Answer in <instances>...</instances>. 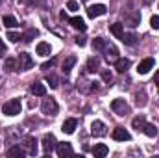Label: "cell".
I'll use <instances>...</instances> for the list:
<instances>
[{"label":"cell","instance_id":"1","mask_svg":"<svg viewBox=\"0 0 159 158\" xmlns=\"http://www.w3.org/2000/svg\"><path fill=\"white\" fill-rule=\"evenodd\" d=\"M20 108H22L20 101H19V99H11V101H7V102L2 106V112H4V116H9V117H13V116L20 114Z\"/></svg>","mask_w":159,"mask_h":158},{"label":"cell","instance_id":"2","mask_svg":"<svg viewBox=\"0 0 159 158\" xmlns=\"http://www.w3.org/2000/svg\"><path fill=\"white\" fill-rule=\"evenodd\" d=\"M41 110H43V114H46V116H56L59 108H57V102L50 97V99H44V101H43Z\"/></svg>","mask_w":159,"mask_h":158},{"label":"cell","instance_id":"3","mask_svg":"<svg viewBox=\"0 0 159 158\" xmlns=\"http://www.w3.org/2000/svg\"><path fill=\"white\" fill-rule=\"evenodd\" d=\"M111 110H113L115 114H119V116H126V114H129V106L126 104L124 99H115V101L111 102Z\"/></svg>","mask_w":159,"mask_h":158},{"label":"cell","instance_id":"4","mask_svg":"<svg viewBox=\"0 0 159 158\" xmlns=\"http://www.w3.org/2000/svg\"><path fill=\"white\" fill-rule=\"evenodd\" d=\"M56 151H57V156H59V158L72 156V155H74V149H72V145H70V143H67V141H63V143H57V145H56Z\"/></svg>","mask_w":159,"mask_h":158},{"label":"cell","instance_id":"5","mask_svg":"<svg viewBox=\"0 0 159 158\" xmlns=\"http://www.w3.org/2000/svg\"><path fill=\"white\" fill-rule=\"evenodd\" d=\"M32 67H34L32 56L26 54V52H20V56H19V69H20V71H28V69H32Z\"/></svg>","mask_w":159,"mask_h":158},{"label":"cell","instance_id":"6","mask_svg":"<svg viewBox=\"0 0 159 158\" xmlns=\"http://www.w3.org/2000/svg\"><path fill=\"white\" fill-rule=\"evenodd\" d=\"M56 138H54V134H46L44 138H43V151H44V155H50L52 151H54V147H56Z\"/></svg>","mask_w":159,"mask_h":158},{"label":"cell","instance_id":"7","mask_svg":"<svg viewBox=\"0 0 159 158\" xmlns=\"http://www.w3.org/2000/svg\"><path fill=\"white\" fill-rule=\"evenodd\" d=\"M106 11H107V7H106L104 4H94V6H89V9H87V15H89L91 19H94V17L106 15Z\"/></svg>","mask_w":159,"mask_h":158},{"label":"cell","instance_id":"8","mask_svg":"<svg viewBox=\"0 0 159 158\" xmlns=\"http://www.w3.org/2000/svg\"><path fill=\"white\" fill-rule=\"evenodd\" d=\"M111 136H113V140H117V141H129V140H131V134H129L126 128H122V126L115 128Z\"/></svg>","mask_w":159,"mask_h":158},{"label":"cell","instance_id":"9","mask_svg":"<svg viewBox=\"0 0 159 158\" xmlns=\"http://www.w3.org/2000/svg\"><path fill=\"white\" fill-rule=\"evenodd\" d=\"M104 52H106V60H107L109 63H115V62L119 60V50H117L113 45H106Z\"/></svg>","mask_w":159,"mask_h":158},{"label":"cell","instance_id":"10","mask_svg":"<svg viewBox=\"0 0 159 158\" xmlns=\"http://www.w3.org/2000/svg\"><path fill=\"white\" fill-rule=\"evenodd\" d=\"M91 134L96 136V138L104 136V134H106V125H104L102 121H93V125H91Z\"/></svg>","mask_w":159,"mask_h":158},{"label":"cell","instance_id":"11","mask_svg":"<svg viewBox=\"0 0 159 158\" xmlns=\"http://www.w3.org/2000/svg\"><path fill=\"white\" fill-rule=\"evenodd\" d=\"M150 69H154V60H152V58H146V60H143V62L139 63L137 73H139V75H146Z\"/></svg>","mask_w":159,"mask_h":158},{"label":"cell","instance_id":"12","mask_svg":"<svg viewBox=\"0 0 159 158\" xmlns=\"http://www.w3.org/2000/svg\"><path fill=\"white\" fill-rule=\"evenodd\" d=\"M76 126H78V121L76 119H65L63 121V125H61V130L65 132V134H72L74 130H76Z\"/></svg>","mask_w":159,"mask_h":158},{"label":"cell","instance_id":"13","mask_svg":"<svg viewBox=\"0 0 159 158\" xmlns=\"http://www.w3.org/2000/svg\"><path fill=\"white\" fill-rule=\"evenodd\" d=\"M107 153H109V149H107V145H104V143H96V145L93 147V155L98 156V158L107 156Z\"/></svg>","mask_w":159,"mask_h":158},{"label":"cell","instance_id":"14","mask_svg":"<svg viewBox=\"0 0 159 158\" xmlns=\"http://www.w3.org/2000/svg\"><path fill=\"white\" fill-rule=\"evenodd\" d=\"M129 65H131V62L126 60V58H119V60L115 62V69H117L119 73H126V71L129 69Z\"/></svg>","mask_w":159,"mask_h":158},{"label":"cell","instance_id":"15","mask_svg":"<svg viewBox=\"0 0 159 158\" xmlns=\"http://www.w3.org/2000/svg\"><path fill=\"white\" fill-rule=\"evenodd\" d=\"M69 22H70V26H72V28H76V30H80V32H85V28H87L81 17H70V19H69Z\"/></svg>","mask_w":159,"mask_h":158},{"label":"cell","instance_id":"16","mask_svg":"<svg viewBox=\"0 0 159 158\" xmlns=\"http://www.w3.org/2000/svg\"><path fill=\"white\" fill-rule=\"evenodd\" d=\"M37 54L39 56H50V52H52V48H50V43H46V41H41L37 43Z\"/></svg>","mask_w":159,"mask_h":158},{"label":"cell","instance_id":"17","mask_svg":"<svg viewBox=\"0 0 159 158\" xmlns=\"http://www.w3.org/2000/svg\"><path fill=\"white\" fill-rule=\"evenodd\" d=\"M98 67H100V60L96 56H91L87 60V71L89 73H94V71H98Z\"/></svg>","mask_w":159,"mask_h":158},{"label":"cell","instance_id":"18","mask_svg":"<svg viewBox=\"0 0 159 158\" xmlns=\"http://www.w3.org/2000/svg\"><path fill=\"white\" fill-rule=\"evenodd\" d=\"M24 145L28 149V155H37V141L34 138H26L24 140Z\"/></svg>","mask_w":159,"mask_h":158},{"label":"cell","instance_id":"19","mask_svg":"<svg viewBox=\"0 0 159 158\" xmlns=\"http://www.w3.org/2000/svg\"><path fill=\"white\" fill-rule=\"evenodd\" d=\"M32 93L37 95V97H44V95H46V87H44V84L34 82V84H32Z\"/></svg>","mask_w":159,"mask_h":158},{"label":"cell","instance_id":"20","mask_svg":"<svg viewBox=\"0 0 159 158\" xmlns=\"http://www.w3.org/2000/svg\"><path fill=\"white\" fill-rule=\"evenodd\" d=\"M109 32L115 36V37H122V34H124V24H120V22H115V24H109Z\"/></svg>","mask_w":159,"mask_h":158},{"label":"cell","instance_id":"21","mask_svg":"<svg viewBox=\"0 0 159 158\" xmlns=\"http://www.w3.org/2000/svg\"><path fill=\"white\" fill-rule=\"evenodd\" d=\"M74 65H76V56H69V58H65V62H63V73H69Z\"/></svg>","mask_w":159,"mask_h":158},{"label":"cell","instance_id":"22","mask_svg":"<svg viewBox=\"0 0 159 158\" xmlns=\"http://www.w3.org/2000/svg\"><path fill=\"white\" fill-rule=\"evenodd\" d=\"M143 132H144L148 138H156V136H157V128H156L154 125H150V123H146V125L143 126Z\"/></svg>","mask_w":159,"mask_h":158},{"label":"cell","instance_id":"23","mask_svg":"<svg viewBox=\"0 0 159 158\" xmlns=\"http://www.w3.org/2000/svg\"><path fill=\"white\" fill-rule=\"evenodd\" d=\"M2 22H4V26H6V28H15V26H19L17 19H15V17H11V15H6V17L2 19Z\"/></svg>","mask_w":159,"mask_h":158},{"label":"cell","instance_id":"24","mask_svg":"<svg viewBox=\"0 0 159 158\" xmlns=\"http://www.w3.org/2000/svg\"><path fill=\"white\" fill-rule=\"evenodd\" d=\"M4 69H6L7 73H13V71H17V62H15L13 58H7V60L4 62Z\"/></svg>","mask_w":159,"mask_h":158},{"label":"cell","instance_id":"25","mask_svg":"<svg viewBox=\"0 0 159 158\" xmlns=\"http://www.w3.org/2000/svg\"><path fill=\"white\" fill-rule=\"evenodd\" d=\"M120 41H122L124 45H135V41H137V36H135V34H122Z\"/></svg>","mask_w":159,"mask_h":158},{"label":"cell","instance_id":"26","mask_svg":"<svg viewBox=\"0 0 159 158\" xmlns=\"http://www.w3.org/2000/svg\"><path fill=\"white\" fill-rule=\"evenodd\" d=\"M146 125V121H144V117L143 116H139V117H135L133 121H131V126L135 128V130H143V126Z\"/></svg>","mask_w":159,"mask_h":158},{"label":"cell","instance_id":"27","mask_svg":"<svg viewBox=\"0 0 159 158\" xmlns=\"http://www.w3.org/2000/svg\"><path fill=\"white\" fill-rule=\"evenodd\" d=\"M93 48H94V50H104V48H106V39L94 37V39H93Z\"/></svg>","mask_w":159,"mask_h":158},{"label":"cell","instance_id":"28","mask_svg":"<svg viewBox=\"0 0 159 158\" xmlns=\"http://www.w3.org/2000/svg\"><path fill=\"white\" fill-rule=\"evenodd\" d=\"M7 155H9V156H24L26 151H24L22 147H11V149L7 151Z\"/></svg>","mask_w":159,"mask_h":158},{"label":"cell","instance_id":"29","mask_svg":"<svg viewBox=\"0 0 159 158\" xmlns=\"http://www.w3.org/2000/svg\"><path fill=\"white\" fill-rule=\"evenodd\" d=\"M139 21H141V15H139V13H133V15L128 17V24H129V26H137Z\"/></svg>","mask_w":159,"mask_h":158},{"label":"cell","instance_id":"30","mask_svg":"<svg viewBox=\"0 0 159 158\" xmlns=\"http://www.w3.org/2000/svg\"><path fill=\"white\" fill-rule=\"evenodd\" d=\"M135 102H137V106H144V104H146V95H144V91L137 93V97H135Z\"/></svg>","mask_w":159,"mask_h":158},{"label":"cell","instance_id":"31","mask_svg":"<svg viewBox=\"0 0 159 158\" xmlns=\"http://www.w3.org/2000/svg\"><path fill=\"white\" fill-rule=\"evenodd\" d=\"M35 36H37V32H35V30H28V32H26V34L22 36V39L26 41V43H30V41L34 39Z\"/></svg>","mask_w":159,"mask_h":158},{"label":"cell","instance_id":"32","mask_svg":"<svg viewBox=\"0 0 159 158\" xmlns=\"http://www.w3.org/2000/svg\"><path fill=\"white\" fill-rule=\"evenodd\" d=\"M46 82H48V84H50V87H54V89L59 86V82H57V78H56L54 75H48V77H46Z\"/></svg>","mask_w":159,"mask_h":158},{"label":"cell","instance_id":"33","mask_svg":"<svg viewBox=\"0 0 159 158\" xmlns=\"http://www.w3.org/2000/svg\"><path fill=\"white\" fill-rule=\"evenodd\" d=\"M7 39L13 41V43H17V41L22 39V36H20V34H17V32H9V34H7Z\"/></svg>","mask_w":159,"mask_h":158},{"label":"cell","instance_id":"34","mask_svg":"<svg viewBox=\"0 0 159 158\" xmlns=\"http://www.w3.org/2000/svg\"><path fill=\"white\" fill-rule=\"evenodd\" d=\"M67 7H69L70 11H78V9H80V4L76 2V0H69V2H67Z\"/></svg>","mask_w":159,"mask_h":158},{"label":"cell","instance_id":"35","mask_svg":"<svg viewBox=\"0 0 159 158\" xmlns=\"http://www.w3.org/2000/svg\"><path fill=\"white\" fill-rule=\"evenodd\" d=\"M150 26H152L154 30H159V15H154V17L150 19Z\"/></svg>","mask_w":159,"mask_h":158},{"label":"cell","instance_id":"36","mask_svg":"<svg viewBox=\"0 0 159 158\" xmlns=\"http://www.w3.org/2000/svg\"><path fill=\"white\" fill-rule=\"evenodd\" d=\"M102 78H104V82H111L113 80V75L109 71H102Z\"/></svg>","mask_w":159,"mask_h":158},{"label":"cell","instance_id":"37","mask_svg":"<svg viewBox=\"0 0 159 158\" xmlns=\"http://www.w3.org/2000/svg\"><path fill=\"white\" fill-rule=\"evenodd\" d=\"M85 43H87V41H85L83 36H78V37H76V45H78V47H85Z\"/></svg>","mask_w":159,"mask_h":158},{"label":"cell","instance_id":"38","mask_svg":"<svg viewBox=\"0 0 159 158\" xmlns=\"http://www.w3.org/2000/svg\"><path fill=\"white\" fill-rule=\"evenodd\" d=\"M54 63H56V60H50V62H46V63H43L41 67H43V69H50V67H52Z\"/></svg>","mask_w":159,"mask_h":158},{"label":"cell","instance_id":"39","mask_svg":"<svg viewBox=\"0 0 159 158\" xmlns=\"http://www.w3.org/2000/svg\"><path fill=\"white\" fill-rule=\"evenodd\" d=\"M6 54V45H4V41L0 39V56H4Z\"/></svg>","mask_w":159,"mask_h":158},{"label":"cell","instance_id":"40","mask_svg":"<svg viewBox=\"0 0 159 158\" xmlns=\"http://www.w3.org/2000/svg\"><path fill=\"white\" fill-rule=\"evenodd\" d=\"M154 84H156V86L159 87V69L156 71V75H154Z\"/></svg>","mask_w":159,"mask_h":158},{"label":"cell","instance_id":"41","mask_svg":"<svg viewBox=\"0 0 159 158\" xmlns=\"http://www.w3.org/2000/svg\"><path fill=\"white\" fill-rule=\"evenodd\" d=\"M59 17H61L63 21H69V19H67V13H65V11H61V13H59Z\"/></svg>","mask_w":159,"mask_h":158},{"label":"cell","instance_id":"42","mask_svg":"<svg viewBox=\"0 0 159 158\" xmlns=\"http://www.w3.org/2000/svg\"><path fill=\"white\" fill-rule=\"evenodd\" d=\"M143 2H144V4H146V6H150V4H152V2H154V0H143Z\"/></svg>","mask_w":159,"mask_h":158},{"label":"cell","instance_id":"43","mask_svg":"<svg viewBox=\"0 0 159 158\" xmlns=\"http://www.w3.org/2000/svg\"><path fill=\"white\" fill-rule=\"evenodd\" d=\"M0 145H2V141H0Z\"/></svg>","mask_w":159,"mask_h":158},{"label":"cell","instance_id":"44","mask_svg":"<svg viewBox=\"0 0 159 158\" xmlns=\"http://www.w3.org/2000/svg\"><path fill=\"white\" fill-rule=\"evenodd\" d=\"M0 4H2V0H0Z\"/></svg>","mask_w":159,"mask_h":158},{"label":"cell","instance_id":"45","mask_svg":"<svg viewBox=\"0 0 159 158\" xmlns=\"http://www.w3.org/2000/svg\"><path fill=\"white\" fill-rule=\"evenodd\" d=\"M83 2H85V0H83Z\"/></svg>","mask_w":159,"mask_h":158}]
</instances>
